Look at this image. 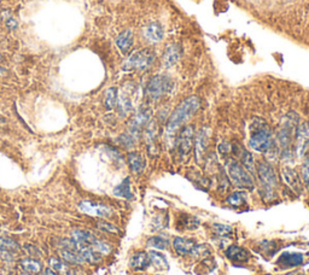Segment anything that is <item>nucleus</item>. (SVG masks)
<instances>
[{
	"mask_svg": "<svg viewBox=\"0 0 309 275\" xmlns=\"http://www.w3.org/2000/svg\"><path fill=\"white\" fill-rule=\"evenodd\" d=\"M146 245L149 248L158 249V250H165L169 246V239L165 235H155V237L149 238L146 241Z\"/></svg>",
	"mask_w": 309,
	"mask_h": 275,
	"instance_id": "nucleus-30",
	"label": "nucleus"
},
{
	"mask_svg": "<svg viewBox=\"0 0 309 275\" xmlns=\"http://www.w3.org/2000/svg\"><path fill=\"white\" fill-rule=\"evenodd\" d=\"M4 123H5V120L2 117H0V126H2Z\"/></svg>",
	"mask_w": 309,
	"mask_h": 275,
	"instance_id": "nucleus-38",
	"label": "nucleus"
},
{
	"mask_svg": "<svg viewBox=\"0 0 309 275\" xmlns=\"http://www.w3.org/2000/svg\"><path fill=\"white\" fill-rule=\"evenodd\" d=\"M116 106L119 108V111H120V114L122 116L128 115L129 111L132 110V99L128 95V93H126V92L121 93V95L119 97V100H118V105Z\"/></svg>",
	"mask_w": 309,
	"mask_h": 275,
	"instance_id": "nucleus-28",
	"label": "nucleus"
},
{
	"mask_svg": "<svg viewBox=\"0 0 309 275\" xmlns=\"http://www.w3.org/2000/svg\"><path fill=\"white\" fill-rule=\"evenodd\" d=\"M119 100V93L118 88L116 87H110L106 90L105 97H104V104H105V108L111 110V109L115 108L118 105Z\"/></svg>",
	"mask_w": 309,
	"mask_h": 275,
	"instance_id": "nucleus-29",
	"label": "nucleus"
},
{
	"mask_svg": "<svg viewBox=\"0 0 309 275\" xmlns=\"http://www.w3.org/2000/svg\"><path fill=\"white\" fill-rule=\"evenodd\" d=\"M300 275H303V274H300Z\"/></svg>",
	"mask_w": 309,
	"mask_h": 275,
	"instance_id": "nucleus-41",
	"label": "nucleus"
},
{
	"mask_svg": "<svg viewBox=\"0 0 309 275\" xmlns=\"http://www.w3.org/2000/svg\"><path fill=\"white\" fill-rule=\"evenodd\" d=\"M194 245H196L194 241L192 239H188V238L175 237L173 240V249L179 256L191 255Z\"/></svg>",
	"mask_w": 309,
	"mask_h": 275,
	"instance_id": "nucleus-15",
	"label": "nucleus"
},
{
	"mask_svg": "<svg viewBox=\"0 0 309 275\" xmlns=\"http://www.w3.org/2000/svg\"><path fill=\"white\" fill-rule=\"evenodd\" d=\"M20 245L14 239L9 237H0V250L7 251H17Z\"/></svg>",
	"mask_w": 309,
	"mask_h": 275,
	"instance_id": "nucleus-33",
	"label": "nucleus"
},
{
	"mask_svg": "<svg viewBox=\"0 0 309 275\" xmlns=\"http://www.w3.org/2000/svg\"><path fill=\"white\" fill-rule=\"evenodd\" d=\"M267 275H269V274H267Z\"/></svg>",
	"mask_w": 309,
	"mask_h": 275,
	"instance_id": "nucleus-42",
	"label": "nucleus"
},
{
	"mask_svg": "<svg viewBox=\"0 0 309 275\" xmlns=\"http://www.w3.org/2000/svg\"><path fill=\"white\" fill-rule=\"evenodd\" d=\"M179 59H180V46L176 45V44L167 45L162 56V63L165 68L173 67L174 64L178 63Z\"/></svg>",
	"mask_w": 309,
	"mask_h": 275,
	"instance_id": "nucleus-14",
	"label": "nucleus"
},
{
	"mask_svg": "<svg viewBox=\"0 0 309 275\" xmlns=\"http://www.w3.org/2000/svg\"><path fill=\"white\" fill-rule=\"evenodd\" d=\"M23 275H32V274H29V273H25V274H23Z\"/></svg>",
	"mask_w": 309,
	"mask_h": 275,
	"instance_id": "nucleus-40",
	"label": "nucleus"
},
{
	"mask_svg": "<svg viewBox=\"0 0 309 275\" xmlns=\"http://www.w3.org/2000/svg\"><path fill=\"white\" fill-rule=\"evenodd\" d=\"M114 194L124 199L133 198V193H132L131 189V180H129V178H126L120 185L116 186V188L114 189Z\"/></svg>",
	"mask_w": 309,
	"mask_h": 275,
	"instance_id": "nucleus-25",
	"label": "nucleus"
},
{
	"mask_svg": "<svg viewBox=\"0 0 309 275\" xmlns=\"http://www.w3.org/2000/svg\"><path fill=\"white\" fill-rule=\"evenodd\" d=\"M156 61V54L151 48H143V50L134 51L131 56L124 61L122 69L126 71L138 70V71H145L154 66Z\"/></svg>",
	"mask_w": 309,
	"mask_h": 275,
	"instance_id": "nucleus-4",
	"label": "nucleus"
},
{
	"mask_svg": "<svg viewBox=\"0 0 309 275\" xmlns=\"http://www.w3.org/2000/svg\"><path fill=\"white\" fill-rule=\"evenodd\" d=\"M128 164L134 174H142L145 169V160L138 152H131L128 155Z\"/></svg>",
	"mask_w": 309,
	"mask_h": 275,
	"instance_id": "nucleus-23",
	"label": "nucleus"
},
{
	"mask_svg": "<svg viewBox=\"0 0 309 275\" xmlns=\"http://www.w3.org/2000/svg\"><path fill=\"white\" fill-rule=\"evenodd\" d=\"M0 61H2V56H1V54H0Z\"/></svg>",
	"mask_w": 309,
	"mask_h": 275,
	"instance_id": "nucleus-39",
	"label": "nucleus"
},
{
	"mask_svg": "<svg viewBox=\"0 0 309 275\" xmlns=\"http://www.w3.org/2000/svg\"><path fill=\"white\" fill-rule=\"evenodd\" d=\"M149 257H150V261H151V263L155 264L157 268H160V269L169 268V263H168L166 256L162 255V253H160L158 251H150Z\"/></svg>",
	"mask_w": 309,
	"mask_h": 275,
	"instance_id": "nucleus-31",
	"label": "nucleus"
},
{
	"mask_svg": "<svg viewBox=\"0 0 309 275\" xmlns=\"http://www.w3.org/2000/svg\"><path fill=\"white\" fill-rule=\"evenodd\" d=\"M80 211L84 214L90 215V216L95 217H109L113 214V210L109 206H103L100 203H95L91 201H84L79 204Z\"/></svg>",
	"mask_w": 309,
	"mask_h": 275,
	"instance_id": "nucleus-10",
	"label": "nucleus"
},
{
	"mask_svg": "<svg viewBox=\"0 0 309 275\" xmlns=\"http://www.w3.org/2000/svg\"><path fill=\"white\" fill-rule=\"evenodd\" d=\"M256 172H258V178L260 185H261L262 197L264 198V201H272L275 197V188L278 185L274 168L268 162L261 160L258 163Z\"/></svg>",
	"mask_w": 309,
	"mask_h": 275,
	"instance_id": "nucleus-3",
	"label": "nucleus"
},
{
	"mask_svg": "<svg viewBox=\"0 0 309 275\" xmlns=\"http://www.w3.org/2000/svg\"><path fill=\"white\" fill-rule=\"evenodd\" d=\"M226 202H227L228 206H231L233 207L244 206L246 204V193L241 191L233 192L232 194H230V196L227 197Z\"/></svg>",
	"mask_w": 309,
	"mask_h": 275,
	"instance_id": "nucleus-27",
	"label": "nucleus"
},
{
	"mask_svg": "<svg viewBox=\"0 0 309 275\" xmlns=\"http://www.w3.org/2000/svg\"><path fill=\"white\" fill-rule=\"evenodd\" d=\"M296 123H297V116H293L292 114L285 117V121L282 123L280 131L278 133V140L282 146L283 151H287L291 145L293 136L296 134Z\"/></svg>",
	"mask_w": 309,
	"mask_h": 275,
	"instance_id": "nucleus-7",
	"label": "nucleus"
},
{
	"mask_svg": "<svg viewBox=\"0 0 309 275\" xmlns=\"http://www.w3.org/2000/svg\"><path fill=\"white\" fill-rule=\"evenodd\" d=\"M44 275H58V274H57L52 268H46L45 271H44Z\"/></svg>",
	"mask_w": 309,
	"mask_h": 275,
	"instance_id": "nucleus-37",
	"label": "nucleus"
},
{
	"mask_svg": "<svg viewBox=\"0 0 309 275\" xmlns=\"http://www.w3.org/2000/svg\"><path fill=\"white\" fill-rule=\"evenodd\" d=\"M144 36L150 43H160L165 36V30L158 22H151L144 28Z\"/></svg>",
	"mask_w": 309,
	"mask_h": 275,
	"instance_id": "nucleus-16",
	"label": "nucleus"
},
{
	"mask_svg": "<svg viewBox=\"0 0 309 275\" xmlns=\"http://www.w3.org/2000/svg\"><path fill=\"white\" fill-rule=\"evenodd\" d=\"M48 263H50V267L52 269H53L54 272H56L57 274H59V275H76L74 269H72L71 267L69 266V263L62 261V259L52 257V258H50V261H48Z\"/></svg>",
	"mask_w": 309,
	"mask_h": 275,
	"instance_id": "nucleus-20",
	"label": "nucleus"
},
{
	"mask_svg": "<svg viewBox=\"0 0 309 275\" xmlns=\"http://www.w3.org/2000/svg\"><path fill=\"white\" fill-rule=\"evenodd\" d=\"M133 32H132L131 29H126L122 33H120L118 38H116V45H118L119 50H120L122 53L126 54L131 51L132 46H133Z\"/></svg>",
	"mask_w": 309,
	"mask_h": 275,
	"instance_id": "nucleus-17",
	"label": "nucleus"
},
{
	"mask_svg": "<svg viewBox=\"0 0 309 275\" xmlns=\"http://www.w3.org/2000/svg\"><path fill=\"white\" fill-rule=\"evenodd\" d=\"M213 229H214L215 234L219 238H221V239H228V238L232 237L233 234V229L231 226L214 225L213 226Z\"/></svg>",
	"mask_w": 309,
	"mask_h": 275,
	"instance_id": "nucleus-32",
	"label": "nucleus"
},
{
	"mask_svg": "<svg viewBox=\"0 0 309 275\" xmlns=\"http://www.w3.org/2000/svg\"><path fill=\"white\" fill-rule=\"evenodd\" d=\"M303 263V255L300 252H284L277 259V264L282 268H293Z\"/></svg>",
	"mask_w": 309,
	"mask_h": 275,
	"instance_id": "nucleus-13",
	"label": "nucleus"
},
{
	"mask_svg": "<svg viewBox=\"0 0 309 275\" xmlns=\"http://www.w3.org/2000/svg\"><path fill=\"white\" fill-rule=\"evenodd\" d=\"M194 146H196L197 162L202 163V160H203V158H204V155H206L208 146H209V134H208L207 128H202L201 131L197 133Z\"/></svg>",
	"mask_w": 309,
	"mask_h": 275,
	"instance_id": "nucleus-12",
	"label": "nucleus"
},
{
	"mask_svg": "<svg viewBox=\"0 0 309 275\" xmlns=\"http://www.w3.org/2000/svg\"><path fill=\"white\" fill-rule=\"evenodd\" d=\"M237 156L240 160V164L253 175L255 173V160H254L253 155L243 147H239V150L237 151Z\"/></svg>",
	"mask_w": 309,
	"mask_h": 275,
	"instance_id": "nucleus-21",
	"label": "nucleus"
},
{
	"mask_svg": "<svg viewBox=\"0 0 309 275\" xmlns=\"http://www.w3.org/2000/svg\"><path fill=\"white\" fill-rule=\"evenodd\" d=\"M193 138L194 128L193 126H184L180 129V133L176 140V147H178L179 156L181 160H185L191 154L192 147H193Z\"/></svg>",
	"mask_w": 309,
	"mask_h": 275,
	"instance_id": "nucleus-8",
	"label": "nucleus"
},
{
	"mask_svg": "<svg viewBox=\"0 0 309 275\" xmlns=\"http://www.w3.org/2000/svg\"><path fill=\"white\" fill-rule=\"evenodd\" d=\"M209 253V249L207 245H194L193 250H192L191 255L196 256V257H203V256H208Z\"/></svg>",
	"mask_w": 309,
	"mask_h": 275,
	"instance_id": "nucleus-34",
	"label": "nucleus"
},
{
	"mask_svg": "<svg viewBox=\"0 0 309 275\" xmlns=\"http://www.w3.org/2000/svg\"><path fill=\"white\" fill-rule=\"evenodd\" d=\"M61 257L64 262L70 264H82L85 263V259L80 255V252L75 249H61Z\"/></svg>",
	"mask_w": 309,
	"mask_h": 275,
	"instance_id": "nucleus-22",
	"label": "nucleus"
},
{
	"mask_svg": "<svg viewBox=\"0 0 309 275\" xmlns=\"http://www.w3.org/2000/svg\"><path fill=\"white\" fill-rule=\"evenodd\" d=\"M283 179H284V183L289 186L290 188L293 189L297 194H300L302 192V183L300 180V176H298L297 172L295 169L290 167H284L282 170Z\"/></svg>",
	"mask_w": 309,
	"mask_h": 275,
	"instance_id": "nucleus-11",
	"label": "nucleus"
},
{
	"mask_svg": "<svg viewBox=\"0 0 309 275\" xmlns=\"http://www.w3.org/2000/svg\"><path fill=\"white\" fill-rule=\"evenodd\" d=\"M21 267H22V269L25 273L29 274H39L41 272V269H43V266H41L40 262L34 258L22 259L21 261Z\"/></svg>",
	"mask_w": 309,
	"mask_h": 275,
	"instance_id": "nucleus-26",
	"label": "nucleus"
},
{
	"mask_svg": "<svg viewBox=\"0 0 309 275\" xmlns=\"http://www.w3.org/2000/svg\"><path fill=\"white\" fill-rule=\"evenodd\" d=\"M226 256H227L228 259H231L232 262H237V263L246 262L250 258V255H249L248 251L238 245L228 246L227 250H226Z\"/></svg>",
	"mask_w": 309,
	"mask_h": 275,
	"instance_id": "nucleus-19",
	"label": "nucleus"
},
{
	"mask_svg": "<svg viewBox=\"0 0 309 275\" xmlns=\"http://www.w3.org/2000/svg\"><path fill=\"white\" fill-rule=\"evenodd\" d=\"M6 27L9 28V29H16L17 28V22L14 20V18H7L6 20Z\"/></svg>",
	"mask_w": 309,
	"mask_h": 275,
	"instance_id": "nucleus-36",
	"label": "nucleus"
},
{
	"mask_svg": "<svg viewBox=\"0 0 309 275\" xmlns=\"http://www.w3.org/2000/svg\"><path fill=\"white\" fill-rule=\"evenodd\" d=\"M227 172L231 181L235 183L236 187L241 189H253L254 180L251 174L240 164L238 160H230L227 163Z\"/></svg>",
	"mask_w": 309,
	"mask_h": 275,
	"instance_id": "nucleus-5",
	"label": "nucleus"
},
{
	"mask_svg": "<svg viewBox=\"0 0 309 275\" xmlns=\"http://www.w3.org/2000/svg\"><path fill=\"white\" fill-rule=\"evenodd\" d=\"M151 261H150L149 253L145 252H138L133 256L131 259V266L132 268L137 269V271H143V269L146 268L147 266H150Z\"/></svg>",
	"mask_w": 309,
	"mask_h": 275,
	"instance_id": "nucleus-24",
	"label": "nucleus"
},
{
	"mask_svg": "<svg viewBox=\"0 0 309 275\" xmlns=\"http://www.w3.org/2000/svg\"><path fill=\"white\" fill-rule=\"evenodd\" d=\"M71 239L74 240L75 243L80 244V245L90 246V248H93V245H95L98 240L95 234H92V233L88 232V230H84V229L72 230Z\"/></svg>",
	"mask_w": 309,
	"mask_h": 275,
	"instance_id": "nucleus-18",
	"label": "nucleus"
},
{
	"mask_svg": "<svg viewBox=\"0 0 309 275\" xmlns=\"http://www.w3.org/2000/svg\"><path fill=\"white\" fill-rule=\"evenodd\" d=\"M98 228L102 230H105V232H109V233H114V234H118L119 233V229L115 227L114 225L109 224V222L106 221H98Z\"/></svg>",
	"mask_w": 309,
	"mask_h": 275,
	"instance_id": "nucleus-35",
	"label": "nucleus"
},
{
	"mask_svg": "<svg viewBox=\"0 0 309 275\" xmlns=\"http://www.w3.org/2000/svg\"><path fill=\"white\" fill-rule=\"evenodd\" d=\"M199 106H201V99L197 95H190L176 106L168 120L167 128H166V136L169 141H173L176 132L180 131L184 124L198 111Z\"/></svg>",
	"mask_w": 309,
	"mask_h": 275,
	"instance_id": "nucleus-1",
	"label": "nucleus"
},
{
	"mask_svg": "<svg viewBox=\"0 0 309 275\" xmlns=\"http://www.w3.org/2000/svg\"><path fill=\"white\" fill-rule=\"evenodd\" d=\"M273 145L272 131L263 120H255L251 124V136L249 146L256 152H268Z\"/></svg>",
	"mask_w": 309,
	"mask_h": 275,
	"instance_id": "nucleus-2",
	"label": "nucleus"
},
{
	"mask_svg": "<svg viewBox=\"0 0 309 275\" xmlns=\"http://www.w3.org/2000/svg\"><path fill=\"white\" fill-rule=\"evenodd\" d=\"M172 87V80L168 75H155L147 82L146 95L149 99L158 100L167 95Z\"/></svg>",
	"mask_w": 309,
	"mask_h": 275,
	"instance_id": "nucleus-6",
	"label": "nucleus"
},
{
	"mask_svg": "<svg viewBox=\"0 0 309 275\" xmlns=\"http://www.w3.org/2000/svg\"><path fill=\"white\" fill-rule=\"evenodd\" d=\"M150 117H151V109L144 106V108L140 109L137 113V115L132 118V121L129 122V134H131L134 139H137V138L139 137L142 129L149 123Z\"/></svg>",
	"mask_w": 309,
	"mask_h": 275,
	"instance_id": "nucleus-9",
	"label": "nucleus"
}]
</instances>
